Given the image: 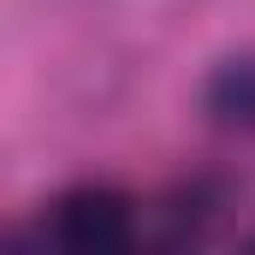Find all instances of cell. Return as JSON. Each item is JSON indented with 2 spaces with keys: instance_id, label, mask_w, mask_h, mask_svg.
<instances>
[{
  "instance_id": "cell-1",
  "label": "cell",
  "mask_w": 255,
  "mask_h": 255,
  "mask_svg": "<svg viewBox=\"0 0 255 255\" xmlns=\"http://www.w3.org/2000/svg\"><path fill=\"white\" fill-rule=\"evenodd\" d=\"M48 238L77 255H113L136 238V208L113 184H77L48 208Z\"/></svg>"
},
{
  "instance_id": "cell-2",
  "label": "cell",
  "mask_w": 255,
  "mask_h": 255,
  "mask_svg": "<svg viewBox=\"0 0 255 255\" xmlns=\"http://www.w3.org/2000/svg\"><path fill=\"white\" fill-rule=\"evenodd\" d=\"M208 113L220 125H255V60H226L208 83Z\"/></svg>"
}]
</instances>
